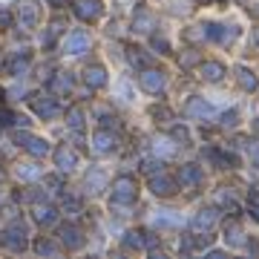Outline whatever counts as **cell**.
<instances>
[{
  "label": "cell",
  "mask_w": 259,
  "mask_h": 259,
  "mask_svg": "<svg viewBox=\"0 0 259 259\" xmlns=\"http://www.w3.org/2000/svg\"><path fill=\"white\" fill-rule=\"evenodd\" d=\"M253 216H256V219H259V207H256V213H253Z\"/></svg>",
  "instance_id": "obj_51"
},
{
  "label": "cell",
  "mask_w": 259,
  "mask_h": 259,
  "mask_svg": "<svg viewBox=\"0 0 259 259\" xmlns=\"http://www.w3.org/2000/svg\"><path fill=\"white\" fill-rule=\"evenodd\" d=\"M127 61L136 66V69H147V64H150V58L144 55L139 47H127Z\"/></svg>",
  "instance_id": "obj_25"
},
{
  "label": "cell",
  "mask_w": 259,
  "mask_h": 259,
  "mask_svg": "<svg viewBox=\"0 0 259 259\" xmlns=\"http://www.w3.org/2000/svg\"><path fill=\"white\" fill-rule=\"evenodd\" d=\"M37 23V0H20V26L35 29Z\"/></svg>",
  "instance_id": "obj_13"
},
{
  "label": "cell",
  "mask_w": 259,
  "mask_h": 259,
  "mask_svg": "<svg viewBox=\"0 0 259 259\" xmlns=\"http://www.w3.org/2000/svg\"><path fill=\"white\" fill-rule=\"evenodd\" d=\"M144 173H150V176H156V170H161V161H144V167H141Z\"/></svg>",
  "instance_id": "obj_43"
},
{
  "label": "cell",
  "mask_w": 259,
  "mask_h": 259,
  "mask_svg": "<svg viewBox=\"0 0 259 259\" xmlns=\"http://www.w3.org/2000/svg\"><path fill=\"white\" fill-rule=\"evenodd\" d=\"M236 75H239V83H242V90H256V75L250 72V69H245V66H239L236 69Z\"/></svg>",
  "instance_id": "obj_31"
},
{
  "label": "cell",
  "mask_w": 259,
  "mask_h": 259,
  "mask_svg": "<svg viewBox=\"0 0 259 259\" xmlns=\"http://www.w3.org/2000/svg\"><path fill=\"white\" fill-rule=\"evenodd\" d=\"M23 147H26V150H29V153H32L35 158H44V156H49V153H52V147H49V141H44V139H35V136H29Z\"/></svg>",
  "instance_id": "obj_23"
},
{
  "label": "cell",
  "mask_w": 259,
  "mask_h": 259,
  "mask_svg": "<svg viewBox=\"0 0 259 259\" xmlns=\"http://www.w3.org/2000/svg\"><path fill=\"white\" fill-rule=\"evenodd\" d=\"M26 66H29V52H23V55H15L6 64V69H9V75H23L26 72Z\"/></svg>",
  "instance_id": "obj_26"
},
{
  "label": "cell",
  "mask_w": 259,
  "mask_h": 259,
  "mask_svg": "<svg viewBox=\"0 0 259 259\" xmlns=\"http://www.w3.org/2000/svg\"><path fill=\"white\" fill-rule=\"evenodd\" d=\"M225 242H228L231 248H242V245H245V233L239 231V225H231V228L225 231Z\"/></svg>",
  "instance_id": "obj_27"
},
{
  "label": "cell",
  "mask_w": 259,
  "mask_h": 259,
  "mask_svg": "<svg viewBox=\"0 0 259 259\" xmlns=\"http://www.w3.org/2000/svg\"><path fill=\"white\" fill-rule=\"evenodd\" d=\"M150 190L156 196H173L176 193V182L164 173H158V176H150Z\"/></svg>",
  "instance_id": "obj_10"
},
{
  "label": "cell",
  "mask_w": 259,
  "mask_h": 259,
  "mask_svg": "<svg viewBox=\"0 0 259 259\" xmlns=\"http://www.w3.org/2000/svg\"><path fill=\"white\" fill-rule=\"evenodd\" d=\"M202 182V170L196 164H182V170H179V185L182 187H196Z\"/></svg>",
  "instance_id": "obj_16"
},
{
  "label": "cell",
  "mask_w": 259,
  "mask_h": 259,
  "mask_svg": "<svg viewBox=\"0 0 259 259\" xmlns=\"http://www.w3.org/2000/svg\"><path fill=\"white\" fill-rule=\"evenodd\" d=\"M193 64H199V52H185V55H182V66H193Z\"/></svg>",
  "instance_id": "obj_41"
},
{
  "label": "cell",
  "mask_w": 259,
  "mask_h": 259,
  "mask_svg": "<svg viewBox=\"0 0 259 259\" xmlns=\"http://www.w3.org/2000/svg\"><path fill=\"white\" fill-rule=\"evenodd\" d=\"M35 253H40V256H55L58 248H55L49 239H37V242H35Z\"/></svg>",
  "instance_id": "obj_33"
},
{
  "label": "cell",
  "mask_w": 259,
  "mask_h": 259,
  "mask_svg": "<svg viewBox=\"0 0 259 259\" xmlns=\"http://www.w3.org/2000/svg\"><path fill=\"white\" fill-rule=\"evenodd\" d=\"M101 127H107V130H110V127H115V118H112V115H107V112H104V115H101Z\"/></svg>",
  "instance_id": "obj_47"
},
{
  "label": "cell",
  "mask_w": 259,
  "mask_h": 259,
  "mask_svg": "<svg viewBox=\"0 0 259 259\" xmlns=\"http://www.w3.org/2000/svg\"><path fill=\"white\" fill-rule=\"evenodd\" d=\"M3 245L12 250H26V225L15 222L12 228H6L3 231Z\"/></svg>",
  "instance_id": "obj_4"
},
{
  "label": "cell",
  "mask_w": 259,
  "mask_h": 259,
  "mask_svg": "<svg viewBox=\"0 0 259 259\" xmlns=\"http://www.w3.org/2000/svg\"><path fill=\"white\" fill-rule=\"evenodd\" d=\"M256 12H259V9H256Z\"/></svg>",
  "instance_id": "obj_54"
},
{
  "label": "cell",
  "mask_w": 259,
  "mask_h": 259,
  "mask_svg": "<svg viewBox=\"0 0 259 259\" xmlns=\"http://www.w3.org/2000/svg\"><path fill=\"white\" fill-rule=\"evenodd\" d=\"M236 144H245L248 147V153H250V161L259 167V141H248V139H239Z\"/></svg>",
  "instance_id": "obj_34"
},
{
  "label": "cell",
  "mask_w": 259,
  "mask_h": 259,
  "mask_svg": "<svg viewBox=\"0 0 259 259\" xmlns=\"http://www.w3.org/2000/svg\"><path fill=\"white\" fill-rule=\"evenodd\" d=\"M133 29L141 32V35H150V32L156 29V18H153V12L136 9V15H133Z\"/></svg>",
  "instance_id": "obj_11"
},
{
  "label": "cell",
  "mask_w": 259,
  "mask_h": 259,
  "mask_svg": "<svg viewBox=\"0 0 259 259\" xmlns=\"http://www.w3.org/2000/svg\"><path fill=\"white\" fill-rule=\"evenodd\" d=\"M173 139H176V141H187L190 136H187V130H185V127H173Z\"/></svg>",
  "instance_id": "obj_45"
},
{
  "label": "cell",
  "mask_w": 259,
  "mask_h": 259,
  "mask_svg": "<svg viewBox=\"0 0 259 259\" xmlns=\"http://www.w3.org/2000/svg\"><path fill=\"white\" fill-rule=\"evenodd\" d=\"M66 124H69V130L81 133V130H83V112H81V107H72V110L66 112Z\"/></svg>",
  "instance_id": "obj_29"
},
{
  "label": "cell",
  "mask_w": 259,
  "mask_h": 259,
  "mask_svg": "<svg viewBox=\"0 0 259 259\" xmlns=\"http://www.w3.org/2000/svg\"><path fill=\"white\" fill-rule=\"evenodd\" d=\"M185 112L190 115V118H199V121H207V118H213V115H216V110H213L204 98H190V101H187V107H185Z\"/></svg>",
  "instance_id": "obj_7"
},
{
  "label": "cell",
  "mask_w": 259,
  "mask_h": 259,
  "mask_svg": "<svg viewBox=\"0 0 259 259\" xmlns=\"http://www.w3.org/2000/svg\"><path fill=\"white\" fill-rule=\"evenodd\" d=\"M93 147H95V153H112V150H115V136H112L107 127L98 130L93 136Z\"/></svg>",
  "instance_id": "obj_14"
},
{
  "label": "cell",
  "mask_w": 259,
  "mask_h": 259,
  "mask_svg": "<svg viewBox=\"0 0 259 259\" xmlns=\"http://www.w3.org/2000/svg\"><path fill=\"white\" fill-rule=\"evenodd\" d=\"M55 164H58V170H61V173H69V170L78 164V156H75L69 147H58L55 150Z\"/></svg>",
  "instance_id": "obj_17"
},
{
  "label": "cell",
  "mask_w": 259,
  "mask_h": 259,
  "mask_svg": "<svg viewBox=\"0 0 259 259\" xmlns=\"http://www.w3.org/2000/svg\"><path fill=\"white\" fill-rule=\"evenodd\" d=\"M216 222H219V210H216V207H204V210H199V213L193 216L190 228H193L196 233H207Z\"/></svg>",
  "instance_id": "obj_5"
},
{
  "label": "cell",
  "mask_w": 259,
  "mask_h": 259,
  "mask_svg": "<svg viewBox=\"0 0 259 259\" xmlns=\"http://www.w3.org/2000/svg\"><path fill=\"white\" fill-rule=\"evenodd\" d=\"M153 150H156V153H161V156H173V144H170L167 139H156Z\"/></svg>",
  "instance_id": "obj_35"
},
{
  "label": "cell",
  "mask_w": 259,
  "mask_h": 259,
  "mask_svg": "<svg viewBox=\"0 0 259 259\" xmlns=\"http://www.w3.org/2000/svg\"><path fill=\"white\" fill-rule=\"evenodd\" d=\"M32 216H35V222H40V225H55L58 210L52 207V204H35V210H32Z\"/></svg>",
  "instance_id": "obj_20"
},
{
  "label": "cell",
  "mask_w": 259,
  "mask_h": 259,
  "mask_svg": "<svg viewBox=\"0 0 259 259\" xmlns=\"http://www.w3.org/2000/svg\"><path fill=\"white\" fill-rule=\"evenodd\" d=\"M49 3H52V6H58V9H61V6H66V0H49Z\"/></svg>",
  "instance_id": "obj_49"
},
{
  "label": "cell",
  "mask_w": 259,
  "mask_h": 259,
  "mask_svg": "<svg viewBox=\"0 0 259 259\" xmlns=\"http://www.w3.org/2000/svg\"><path fill=\"white\" fill-rule=\"evenodd\" d=\"M153 115H156V118H158V115H161V118H167V115H170V112H167L164 107H156V110H153Z\"/></svg>",
  "instance_id": "obj_48"
},
{
  "label": "cell",
  "mask_w": 259,
  "mask_h": 259,
  "mask_svg": "<svg viewBox=\"0 0 259 259\" xmlns=\"http://www.w3.org/2000/svg\"><path fill=\"white\" fill-rule=\"evenodd\" d=\"M87 190H90L93 196L104 193V190H107V173H104V170H98V167H95V170H90V176H87Z\"/></svg>",
  "instance_id": "obj_18"
},
{
  "label": "cell",
  "mask_w": 259,
  "mask_h": 259,
  "mask_svg": "<svg viewBox=\"0 0 259 259\" xmlns=\"http://www.w3.org/2000/svg\"><path fill=\"white\" fill-rule=\"evenodd\" d=\"M47 187L49 190H64V182H61V176H47Z\"/></svg>",
  "instance_id": "obj_42"
},
{
  "label": "cell",
  "mask_w": 259,
  "mask_h": 259,
  "mask_svg": "<svg viewBox=\"0 0 259 259\" xmlns=\"http://www.w3.org/2000/svg\"><path fill=\"white\" fill-rule=\"evenodd\" d=\"M150 44H153V49H156V52H161V55H170V44H167L164 37L153 35V40H150Z\"/></svg>",
  "instance_id": "obj_36"
},
{
  "label": "cell",
  "mask_w": 259,
  "mask_h": 259,
  "mask_svg": "<svg viewBox=\"0 0 259 259\" xmlns=\"http://www.w3.org/2000/svg\"><path fill=\"white\" fill-rule=\"evenodd\" d=\"M12 124H18V115L9 110H0V127H12Z\"/></svg>",
  "instance_id": "obj_37"
},
{
  "label": "cell",
  "mask_w": 259,
  "mask_h": 259,
  "mask_svg": "<svg viewBox=\"0 0 259 259\" xmlns=\"http://www.w3.org/2000/svg\"><path fill=\"white\" fill-rule=\"evenodd\" d=\"M236 121H239V115H236V110H231L219 118V124H222V127H236Z\"/></svg>",
  "instance_id": "obj_38"
},
{
  "label": "cell",
  "mask_w": 259,
  "mask_h": 259,
  "mask_svg": "<svg viewBox=\"0 0 259 259\" xmlns=\"http://www.w3.org/2000/svg\"><path fill=\"white\" fill-rule=\"evenodd\" d=\"M204 32L210 40H219V44H231L233 37L239 35L236 26H219V23H204Z\"/></svg>",
  "instance_id": "obj_8"
},
{
  "label": "cell",
  "mask_w": 259,
  "mask_h": 259,
  "mask_svg": "<svg viewBox=\"0 0 259 259\" xmlns=\"http://www.w3.org/2000/svg\"><path fill=\"white\" fill-rule=\"evenodd\" d=\"M153 225L156 228H179L182 225V216L173 210H158L156 216H153Z\"/></svg>",
  "instance_id": "obj_21"
},
{
  "label": "cell",
  "mask_w": 259,
  "mask_h": 259,
  "mask_svg": "<svg viewBox=\"0 0 259 259\" xmlns=\"http://www.w3.org/2000/svg\"><path fill=\"white\" fill-rule=\"evenodd\" d=\"M156 245H158V239H156V236H153V233H144V248L156 250Z\"/></svg>",
  "instance_id": "obj_46"
},
{
  "label": "cell",
  "mask_w": 259,
  "mask_h": 259,
  "mask_svg": "<svg viewBox=\"0 0 259 259\" xmlns=\"http://www.w3.org/2000/svg\"><path fill=\"white\" fill-rule=\"evenodd\" d=\"M12 23H15L12 12L9 9H0V29H12Z\"/></svg>",
  "instance_id": "obj_39"
},
{
  "label": "cell",
  "mask_w": 259,
  "mask_h": 259,
  "mask_svg": "<svg viewBox=\"0 0 259 259\" xmlns=\"http://www.w3.org/2000/svg\"><path fill=\"white\" fill-rule=\"evenodd\" d=\"M61 32H64V20L55 18L52 23H49V35L44 37V47H52V44H55V37L61 35Z\"/></svg>",
  "instance_id": "obj_32"
},
{
  "label": "cell",
  "mask_w": 259,
  "mask_h": 259,
  "mask_svg": "<svg viewBox=\"0 0 259 259\" xmlns=\"http://www.w3.org/2000/svg\"><path fill=\"white\" fill-rule=\"evenodd\" d=\"M0 66H3V61H0Z\"/></svg>",
  "instance_id": "obj_53"
},
{
  "label": "cell",
  "mask_w": 259,
  "mask_h": 259,
  "mask_svg": "<svg viewBox=\"0 0 259 259\" xmlns=\"http://www.w3.org/2000/svg\"><path fill=\"white\" fill-rule=\"evenodd\" d=\"M139 196V187H136V179L130 176H118L112 182V204H133Z\"/></svg>",
  "instance_id": "obj_1"
},
{
  "label": "cell",
  "mask_w": 259,
  "mask_h": 259,
  "mask_svg": "<svg viewBox=\"0 0 259 259\" xmlns=\"http://www.w3.org/2000/svg\"><path fill=\"white\" fill-rule=\"evenodd\" d=\"M253 127H256V133H259V118H256V121H253Z\"/></svg>",
  "instance_id": "obj_50"
},
{
  "label": "cell",
  "mask_w": 259,
  "mask_h": 259,
  "mask_svg": "<svg viewBox=\"0 0 259 259\" xmlns=\"http://www.w3.org/2000/svg\"><path fill=\"white\" fill-rule=\"evenodd\" d=\"M202 78L204 81H210V83L222 81L225 78V66L219 64V61H207V64H202Z\"/></svg>",
  "instance_id": "obj_22"
},
{
  "label": "cell",
  "mask_w": 259,
  "mask_h": 259,
  "mask_svg": "<svg viewBox=\"0 0 259 259\" xmlns=\"http://www.w3.org/2000/svg\"><path fill=\"white\" fill-rule=\"evenodd\" d=\"M124 248H127V250L144 248V231H130V233H124Z\"/></svg>",
  "instance_id": "obj_28"
},
{
  "label": "cell",
  "mask_w": 259,
  "mask_h": 259,
  "mask_svg": "<svg viewBox=\"0 0 259 259\" xmlns=\"http://www.w3.org/2000/svg\"><path fill=\"white\" fill-rule=\"evenodd\" d=\"M118 93H121V101H130V95H133V90H130V83H127V81H121Z\"/></svg>",
  "instance_id": "obj_44"
},
{
  "label": "cell",
  "mask_w": 259,
  "mask_h": 259,
  "mask_svg": "<svg viewBox=\"0 0 259 259\" xmlns=\"http://www.w3.org/2000/svg\"><path fill=\"white\" fill-rule=\"evenodd\" d=\"M72 75L69 72H61V75H52L49 78V87H52V93H58V95H64V93H72Z\"/></svg>",
  "instance_id": "obj_19"
},
{
  "label": "cell",
  "mask_w": 259,
  "mask_h": 259,
  "mask_svg": "<svg viewBox=\"0 0 259 259\" xmlns=\"http://www.w3.org/2000/svg\"><path fill=\"white\" fill-rule=\"evenodd\" d=\"M61 242L66 245V250H78V248H83V233L75 225H64L61 228Z\"/></svg>",
  "instance_id": "obj_12"
},
{
  "label": "cell",
  "mask_w": 259,
  "mask_h": 259,
  "mask_svg": "<svg viewBox=\"0 0 259 259\" xmlns=\"http://www.w3.org/2000/svg\"><path fill=\"white\" fill-rule=\"evenodd\" d=\"M64 49L69 52V55H81V52H87V49H90V35H87L83 29H75L72 35L66 37Z\"/></svg>",
  "instance_id": "obj_9"
},
{
  "label": "cell",
  "mask_w": 259,
  "mask_h": 259,
  "mask_svg": "<svg viewBox=\"0 0 259 259\" xmlns=\"http://www.w3.org/2000/svg\"><path fill=\"white\" fill-rule=\"evenodd\" d=\"M0 101H3V90H0Z\"/></svg>",
  "instance_id": "obj_52"
},
{
  "label": "cell",
  "mask_w": 259,
  "mask_h": 259,
  "mask_svg": "<svg viewBox=\"0 0 259 259\" xmlns=\"http://www.w3.org/2000/svg\"><path fill=\"white\" fill-rule=\"evenodd\" d=\"M139 83H141V90L144 93H150V95H158L161 90H164V83H167V78H164V72L161 69H141V75H139Z\"/></svg>",
  "instance_id": "obj_2"
},
{
  "label": "cell",
  "mask_w": 259,
  "mask_h": 259,
  "mask_svg": "<svg viewBox=\"0 0 259 259\" xmlns=\"http://www.w3.org/2000/svg\"><path fill=\"white\" fill-rule=\"evenodd\" d=\"M75 15L81 20H98L104 15V3L101 0H78L75 3Z\"/></svg>",
  "instance_id": "obj_6"
},
{
  "label": "cell",
  "mask_w": 259,
  "mask_h": 259,
  "mask_svg": "<svg viewBox=\"0 0 259 259\" xmlns=\"http://www.w3.org/2000/svg\"><path fill=\"white\" fill-rule=\"evenodd\" d=\"M216 204H219L222 210H228V213H239V204H236V199H233L231 190H225V187L216 193Z\"/></svg>",
  "instance_id": "obj_24"
},
{
  "label": "cell",
  "mask_w": 259,
  "mask_h": 259,
  "mask_svg": "<svg viewBox=\"0 0 259 259\" xmlns=\"http://www.w3.org/2000/svg\"><path fill=\"white\" fill-rule=\"evenodd\" d=\"M40 167L37 164H20L18 167V179H23V182H35V179H40Z\"/></svg>",
  "instance_id": "obj_30"
},
{
  "label": "cell",
  "mask_w": 259,
  "mask_h": 259,
  "mask_svg": "<svg viewBox=\"0 0 259 259\" xmlns=\"http://www.w3.org/2000/svg\"><path fill=\"white\" fill-rule=\"evenodd\" d=\"M83 81H87V87L90 90H101L104 83H107V69L104 66H87V72H83Z\"/></svg>",
  "instance_id": "obj_15"
},
{
  "label": "cell",
  "mask_w": 259,
  "mask_h": 259,
  "mask_svg": "<svg viewBox=\"0 0 259 259\" xmlns=\"http://www.w3.org/2000/svg\"><path fill=\"white\" fill-rule=\"evenodd\" d=\"M29 104H32L35 115H40V118H55L58 112H61V104L55 98H49V95H32Z\"/></svg>",
  "instance_id": "obj_3"
},
{
  "label": "cell",
  "mask_w": 259,
  "mask_h": 259,
  "mask_svg": "<svg viewBox=\"0 0 259 259\" xmlns=\"http://www.w3.org/2000/svg\"><path fill=\"white\" fill-rule=\"evenodd\" d=\"M64 210H69V213H78L81 210V199H75V196H69L64 202Z\"/></svg>",
  "instance_id": "obj_40"
}]
</instances>
